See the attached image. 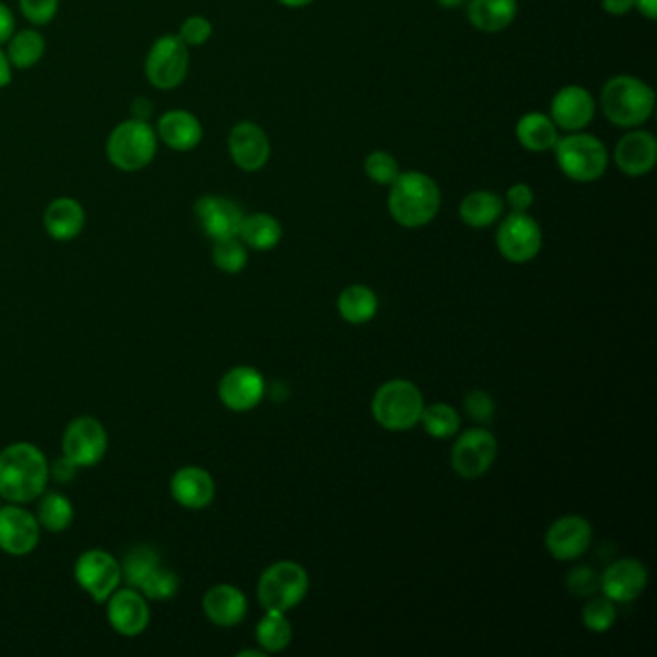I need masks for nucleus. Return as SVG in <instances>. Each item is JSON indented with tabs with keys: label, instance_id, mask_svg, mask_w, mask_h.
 I'll list each match as a JSON object with an SVG mask.
<instances>
[{
	"label": "nucleus",
	"instance_id": "obj_1",
	"mask_svg": "<svg viewBox=\"0 0 657 657\" xmlns=\"http://www.w3.org/2000/svg\"><path fill=\"white\" fill-rule=\"evenodd\" d=\"M49 463L31 443H14L0 453V497L12 503L33 502L49 482Z\"/></svg>",
	"mask_w": 657,
	"mask_h": 657
},
{
	"label": "nucleus",
	"instance_id": "obj_2",
	"mask_svg": "<svg viewBox=\"0 0 657 657\" xmlns=\"http://www.w3.org/2000/svg\"><path fill=\"white\" fill-rule=\"evenodd\" d=\"M442 207V192L424 172H399L390 185L388 211L403 228H422L437 218Z\"/></svg>",
	"mask_w": 657,
	"mask_h": 657
},
{
	"label": "nucleus",
	"instance_id": "obj_3",
	"mask_svg": "<svg viewBox=\"0 0 657 657\" xmlns=\"http://www.w3.org/2000/svg\"><path fill=\"white\" fill-rule=\"evenodd\" d=\"M599 106L614 126L633 130L651 119L656 111V93L636 75H614L602 89Z\"/></svg>",
	"mask_w": 657,
	"mask_h": 657
},
{
	"label": "nucleus",
	"instance_id": "obj_4",
	"mask_svg": "<svg viewBox=\"0 0 657 657\" xmlns=\"http://www.w3.org/2000/svg\"><path fill=\"white\" fill-rule=\"evenodd\" d=\"M554 153L563 176L578 184L596 182L606 174L609 166L606 143L592 133H567L565 137L557 140Z\"/></svg>",
	"mask_w": 657,
	"mask_h": 657
},
{
	"label": "nucleus",
	"instance_id": "obj_5",
	"mask_svg": "<svg viewBox=\"0 0 657 657\" xmlns=\"http://www.w3.org/2000/svg\"><path fill=\"white\" fill-rule=\"evenodd\" d=\"M158 135L151 122L124 120L106 140V158L122 172H141L155 161Z\"/></svg>",
	"mask_w": 657,
	"mask_h": 657
},
{
	"label": "nucleus",
	"instance_id": "obj_6",
	"mask_svg": "<svg viewBox=\"0 0 657 657\" xmlns=\"http://www.w3.org/2000/svg\"><path fill=\"white\" fill-rule=\"evenodd\" d=\"M424 399L409 380H390L378 388L372 401V414L380 427L392 432L413 429L421 422Z\"/></svg>",
	"mask_w": 657,
	"mask_h": 657
},
{
	"label": "nucleus",
	"instance_id": "obj_7",
	"mask_svg": "<svg viewBox=\"0 0 657 657\" xmlns=\"http://www.w3.org/2000/svg\"><path fill=\"white\" fill-rule=\"evenodd\" d=\"M309 588L307 571L294 562H278L263 573L259 581V602L266 612L286 614L305 598Z\"/></svg>",
	"mask_w": 657,
	"mask_h": 657
},
{
	"label": "nucleus",
	"instance_id": "obj_8",
	"mask_svg": "<svg viewBox=\"0 0 657 657\" xmlns=\"http://www.w3.org/2000/svg\"><path fill=\"white\" fill-rule=\"evenodd\" d=\"M189 72V47L177 35H163L148 49L145 75L161 91H171L185 82Z\"/></svg>",
	"mask_w": 657,
	"mask_h": 657
},
{
	"label": "nucleus",
	"instance_id": "obj_9",
	"mask_svg": "<svg viewBox=\"0 0 657 657\" xmlns=\"http://www.w3.org/2000/svg\"><path fill=\"white\" fill-rule=\"evenodd\" d=\"M497 251L503 259L523 265L538 257L542 249V229L536 218L528 213H513L503 218L495 236Z\"/></svg>",
	"mask_w": 657,
	"mask_h": 657
},
{
	"label": "nucleus",
	"instance_id": "obj_10",
	"mask_svg": "<svg viewBox=\"0 0 657 657\" xmlns=\"http://www.w3.org/2000/svg\"><path fill=\"white\" fill-rule=\"evenodd\" d=\"M75 581L91 598L103 604L122 581V565L103 550H89L75 563Z\"/></svg>",
	"mask_w": 657,
	"mask_h": 657
},
{
	"label": "nucleus",
	"instance_id": "obj_11",
	"mask_svg": "<svg viewBox=\"0 0 657 657\" xmlns=\"http://www.w3.org/2000/svg\"><path fill=\"white\" fill-rule=\"evenodd\" d=\"M497 455L494 434L484 429L466 430L451 450V466L463 479H479L487 473Z\"/></svg>",
	"mask_w": 657,
	"mask_h": 657
},
{
	"label": "nucleus",
	"instance_id": "obj_12",
	"mask_svg": "<svg viewBox=\"0 0 657 657\" xmlns=\"http://www.w3.org/2000/svg\"><path fill=\"white\" fill-rule=\"evenodd\" d=\"M106 448H109L106 430L93 417H82L70 422L62 438L64 458L72 461L75 466L96 465L104 458Z\"/></svg>",
	"mask_w": 657,
	"mask_h": 657
},
{
	"label": "nucleus",
	"instance_id": "obj_13",
	"mask_svg": "<svg viewBox=\"0 0 657 657\" xmlns=\"http://www.w3.org/2000/svg\"><path fill=\"white\" fill-rule=\"evenodd\" d=\"M228 153L239 171L253 174L263 171L268 164L273 145L259 124L244 120L229 130Z\"/></svg>",
	"mask_w": 657,
	"mask_h": 657
},
{
	"label": "nucleus",
	"instance_id": "obj_14",
	"mask_svg": "<svg viewBox=\"0 0 657 657\" xmlns=\"http://www.w3.org/2000/svg\"><path fill=\"white\" fill-rule=\"evenodd\" d=\"M596 116V101L591 91L581 85H567L555 93L550 104V119L557 130L584 132Z\"/></svg>",
	"mask_w": 657,
	"mask_h": 657
},
{
	"label": "nucleus",
	"instance_id": "obj_15",
	"mask_svg": "<svg viewBox=\"0 0 657 657\" xmlns=\"http://www.w3.org/2000/svg\"><path fill=\"white\" fill-rule=\"evenodd\" d=\"M195 216L201 228L211 239H226L239 236L244 211L237 203L220 195H203L195 203Z\"/></svg>",
	"mask_w": 657,
	"mask_h": 657
},
{
	"label": "nucleus",
	"instance_id": "obj_16",
	"mask_svg": "<svg viewBox=\"0 0 657 657\" xmlns=\"http://www.w3.org/2000/svg\"><path fill=\"white\" fill-rule=\"evenodd\" d=\"M614 161L625 176H648L657 163V141L654 133L633 127L617 143Z\"/></svg>",
	"mask_w": 657,
	"mask_h": 657
},
{
	"label": "nucleus",
	"instance_id": "obj_17",
	"mask_svg": "<svg viewBox=\"0 0 657 657\" xmlns=\"http://www.w3.org/2000/svg\"><path fill=\"white\" fill-rule=\"evenodd\" d=\"M39 521L30 511L0 507V550L10 555H28L39 544Z\"/></svg>",
	"mask_w": 657,
	"mask_h": 657
},
{
	"label": "nucleus",
	"instance_id": "obj_18",
	"mask_svg": "<svg viewBox=\"0 0 657 657\" xmlns=\"http://www.w3.org/2000/svg\"><path fill=\"white\" fill-rule=\"evenodd\" d=\"M591 544V523L578 515L557 519L546 534L547 552L560 562H573L581 557Z\"/></svg>",
	"mask_w": 657,
	"mask_h": 657
},
{
	"label": "nucleus",
	"instance_id": "obj_19",
	"mask_svg": "<svg viewBox=\"0 0 657 657\" xmlns=\"http://www.w3.org/2000/svg\"><path fill=\"white\" fill-rule=\"evenodd\" d=\"M218 393L222 403L232 411H251L253 407L259 406L260 399L265 398V378L259 370L251 367H237L222 378Z\"/></svg>",
	"mask_w": 657,
	"mask_h": 657
},
{
	"label": "nucleus",
	"instance_id": "obj_20",
	"mask_svg": "<svg viewBox=\"0 0 657 657\" xmlns=\"http://www.w3.org/2000/svg\"><path fill=\"white\" fill-rule=\"evenodd\" d=\"M156 135L166 147L177 153H187L201 145L203 141V124L193 112L184 109L164 112L156 122Z\"/></svg>",
	"mask_w": 657,
	"mask_h": 657
},
{
	"label": "nucleus",
	"instance_id": "obj_21",
	"mask_svg": "<svg viewBox=\"0 0 657 657\" xmlns=\"http://www.w3.org/2000/svg\"><path fill=\"white\" fill-rule=\"evenodd\" d=\"M648 584V571L643 563L633 557L615 562L602 575L599 588L612 602H633L643 594Z\"/></svg>",
	"mask_w": 657,
	"mask_h": 657
},
{
	"label": "nucleus",
	"instance_id": "obj_22",
	"mask_svg": "<svg viewBox=\"0 0 657 657\" xmlns=\"http://www.w3.org/2000/svg\"><path fill=\"white\" fill-rule=\"evenodd\" d=\"M148 606L140 592L133 588L116 592L109 598V620L116 633L124 636H137L147 628Z\"/></svg>",
	"mask_w": 657,
	"mask_h": 657
},
{
	"label": "nucleus",
	"instance_id": "obj_23",
	"mask_svg": "<svg viewBox=\"0 0 657 657\" xmlns=\"http://www.w3.org/2000/svg\"><path fill=\"white\" fill-rule=\"evenodd\" d=\"M172 495L187 510H203L215 500V481L201 466H184L172 479Z\"/></svg>",
	"mask_w": 657,
	"mask_h": 657
},
{
	"label": "nucleus",
	"instance_id": "obj_24",
	"mask_svg": "<svg viewBox=\"0 0 657 657\" xmlns=\"http://www.w3.org/2000/svg\"><path fill=\"white\" fill-rule=\"evenodd\" d=\"M47 234L57 242H72L80 236L85 226V211L82 203L72 197L51 201L43 215Z\"/></svg>",
	"mask_w": 657,
	"mask_h": 657
},
{
	"label": "nucleus",
	"instance_id": "obj_25",
	"mask_svg": "<svg viewBox=\"0 0 657 657\" xmlns=\"http://www.w3.org/2000/svg\"><path fill=\"white\" fill-rule=\"evenodd\" d=\"M466 20L482 33H502L517 20L519 0H466Z\"/></svg>",
	"mask_w": 657,
	"mask_h": 657
},
{
	"label": "nucleus",
	"instance_id": "obj_26",
	"mask_svg": "<svg viewBox=\"0 0 657 657\" xmlns=\"http://www.w3.org/2000/svg\"><path fill=\"white\" fill-rule=\"evenodd\" d=\"M203 609L208 619L218 627H234L242 623L247 614V599L244 592L237 591L236 586L218 584L205 594Z\"/></svg>",
	"mask_w": 657,
	"mask_h": 657
},
{
	"label": "nucleus",
	"instance_id": "obj_27",
	"mask_svg": "<svg viewBox=\"0 0 657 657\" xmlns=\"http://www.w3.org/2000/svg\"><path fill=\"white\" fill-rule=\"evenodd\" d=\"M515 137L519 145L531 153H546L555 147L560 140V130L555 126L550 114L544 112H528L519 120L515 126Z\"/></svg>",
	"mask_w": 657,
	"mask_h": 657
},
{
	"label": "nucleus",
	"instance_id": "obj_28",
	"mask_svg": "<svg viewBox=\"0 0 657 657\" xmlns=\"http://www.w3.org/2000/svg\"><path fill=\"white\" fill-rule=\"evenodd\" d=\"M505 211V201L494 192L479 189L469 193L459 205V216L471 228H487L500 220Z\"/></svg>",
	"mask_w": 657,
	"mask_h": 657
},
{
	"label": "nucleus",
	"instance_id": "obj_29",
	"mask_svg": "<svg viewBox=\"0 0 657 657\" xmlns=\"http://www.w3.org/2000/svg\"><path fill=\"white\" fill-rule=\"evenodd\" d=\"M281 236H284V229L278 218L266 213H255V215L244 216L237 237L244 242L245 247H253L257 251H270L280 244Z\"/></svg>",
	"mask_w": 657,
	"mask_h": 657
},
{
	"label": "nucleus",
	"instance_id": "obj_30",
	"mask_svg": "<svg viewBox=\"0 0 657 657\" xmlns=\"http://www.w3.org/2000/svg\"><path fill=\"white\" fill-rule=\"evenodd\" d=\"M47 41L38 30L14 31L8 39L7 59L14 70H31L43 60Z\"/></svg>",
	"mask_w": 657,
	"mask_h": 657
},
{
	"label": "nucleus",
	"instance_id": "obj_31",
	"mask_svg": "<svg viewBox=\"0 0 657 657\" xmlns=\"http://www.w3.org/2000/svg\"><path fill=\"white\" fill-rule=\"evenodd\" d=\"M338 309L341 318L349 325H365L377 315L378 299L372 289L355 284L341 291Z\"/></svg>",
	"mask_w": 657,
	"mask_h": 657
},
{
	"label": "nucleus",
	"instance_id": "obj_32",
	"mask_svg": "<svg viewBox=\"0 0 657 657\" xmlns=\"http://www.w3.org/2000/svg\"><path fill=\"white\" fill-rule=\"evenodd\" d=\"M38 521L47 531H66L74 521V507L66 495L49 492L39 503Z\"/></svg>",
	"mask_w": 657,
	"mask_h": 657
},
{
	"label": "nucleus",
	"instance_id": "obj_33",
	"mask_svg": "<svg viewBox=\"0 0 657 657\" xmlns=\"http://www.w3.org/2000/svg\"><path fill=\"white\" fill-rule=\"evenodd\" d=\"M257 640L266 651H281L291 643V625L281 612H266L257 627Z\"/></svg>",
	"mask_w": 657,
	"mask_h": 657
},
{
	"label": "nucleus",
	"instance_id": "obj_34",
	"mask_svg": "<svg viewBox=\"0 0 657 657\" xmlns=\"http://www.w3.org/2000/svg\"><path fill=\"white\" fill-rule=\"evenodd\" d=\"M161 565V555L156 550L148 546L132 547L122 563V576H126L127 584L132 588H140L145 576Z\"/></svg>",
	"mask_w": 657,
	"mask_h": 657
},
{
	"label": "nucleus",
	"instance_id": "obj_35",
	"mask_svg": "<svg viewBox=\"0 0 657 657\" xmlns=\"http://www.w3.org/2000/svg\"><path fill=\"white\" fill-rule=\"evenodd\" d=\"M421 422L432 438H451L459 430L461 419L448 403H434L422 409Z\"/></svg>",
	"mask_w": 657,
	"mask_h": 657
},
{
	"label": "nucleus",
	"instance_id": "obj_36",
	"mask_svg": "<svg viewBox=\"0 0 657 657\" xmlns=\"http://www.w3.org/2000/svg\"><path fill=\"white\" fill-rule=\"evenodd\" d=\"M213 260L222 273L237 274L247 265V249L239 237L218 239L213 247Z\"/></svg>",
	"mask_w": 657,
	"mask_h": 657
},
{
	"label": "nucleus",
	"instance_id": "obj_37",
	"mask_svg": "<svg viewBox=\"0 0 657 657\" xmlns=\"http://www.w3.org/2000/svg\"><path fill=\"white\" fill-rule=\"evenodd\" d=\"M140 588L147 598L171 599L176 596L177 588H179V578H177L176 573L166 569L161 563L145 576V581L141 583Z\"/></svg>",
	"mask_w": 657,
	"mask_h": 657
},
{
	"label": "nucleus",
	"instance_id": "obj_38",
	"mask_svg": "<svg viewBox=\"0 0 657 657\" xmlns=\"http://www.w3.org/2000/svg\"><path fill=\"white\" fill-rule=\"evenodd\" d=\"M399 163L396 156L388 151H372L367 158H365V174L369 176L370 182L378 185H390L396 182L399 176Z\"/></svg>",
	"mask_w": 657,
	"mask_h": 657
},
{
	"label": "nucleus",
	"instance_id": "obj_39",
	"mask_svg": "<svg viewBox=\"0 0 657 657\" xmlns=\"http://www.w3.org/2000/svg\"><path fill=\"white\" fill-rule=\"evenodd\" d=\"M615 612L614 602L607 598H592L586 606H584L583 620L584 625L592 633H606L614 627Z\"/></svg>",
	"mask_w": 657,
	"mask_h": 657
},
{
	"label": "nucleus",
	"instance_id": "obj_40",
	"mask_svg": "<svg viewBox=\"0 0 657 657\" xmlns=\"http://www.w3.org/2000/svg\"><path fill=\"white\" fill-rule=\"evenodd\" d=\"M602 576L588 565H578L567 576V591L576 598H588L599 591Z\"/></svg>",
	"mask_w": 657,
	"mask_h": 657
},
{
	"label": "nucleus",
	"instance_id": "obj_41",
	"mask_svg": "<svg viewBox=\"0 0 657 657\" xmlns=\"http://www.w3.org/2000/svg\"><path fill=\"white\" fill-rule=\"evenodd\" d=\"M176 35L187 47H203L213 38V23L205 16H189L182 22Z\"/></svg>",
	"mask_w": 657,
	"mask_h": 657
},
{
	"label": "nucleus",
	"instance_id": "obj_42",
	"mask_svg": "<svg viewBox=\"0 0 657 657\" xmlns=\"http://www.w3.org/2000/svg\"><path fill=\"white\" fill-rule=\"evenodd\" d=\"M23 18L33 25H47L59 14L60 0H18Z\"/></svg>",
	"mask_w": 657,
	"mask_h": 657
},
{
	"label": "nucleus",
	"instance_id": "obj_43",
	"mask_svg": "<svg viewBox=\"0 0 657 657\" xmlns=\"http://www.w3.org/2000/svg\"><path fill=\"white\" fill-rule=\"evenodd\" d=\"M465 411L473 421L492 422L495 413L494 399L490 398V393L481 392V390H474V392L466 393L465 398Z\"/></svg>",
	"mask_w": 657,
	"mask_h": 657
},
{
	"label": "nucleus",
	"instance_id": "obj_44",
	"mask_svg": "<svg viewBox=\"0 0 657 657\" xmlns=\"http://www.w3.org/2000/svg\"><path fill=\"white\" fill-rule=\"evenodd\" d=\"M505 203L510 205L513 213H528V208L534 205V192H532L531 185L523 184V182L511 185L505 193Z\"/></svg>",
	"mask_w": 657,
	"mask_h": 657
},
{
	"label": "nucleus",
	"instance_id": "obj_45",
	"mask_svg": "<svg viewBox=\"0 0 657 657\" xmlns=\"http://www.w3.org/2000/svg\"><path fill=\"white\" fill-rule=\"evenodd\" d=\"M14 14H12V10L4 2H0V47L8 43V39L14 35Z\"/></svg>",
	"mask_w": 657,
	"mask_h": 657
},
{
	"label": "nucleus",
	"instance_id": "obj_46",
	"mask_svg": "<svg viewBox=\"0 0 657 657\" xmlns=\"http://www.w3.org/2000/svg\"><path fill=\"white\" fill-rule=\"evenodd\" d=\"M602 7L609 16H627L635 10V0H602Z\"/></svg>",
	"mask_w": 657,
	"mask_h": 657
},
{
	"label": "nucleus",
	"instance_id": "obj_47",
	"mask_svg": "<svg viewBox=\"0 0 657 657\" xmlns=\"http://www.w3.org/2000/svg\"><path fill=\"white\" fill-rule=\"evenodd\" d=\"M153 104L148 99H135L132 104V119L135 120H143V122H148L151 119V114H153Z\"/></svg>",
	"mask_w": 657,
	"mask_h": 657
},
{
	"label": "nucleus",
	"instance_id": "obj_48",
	"mask_svg": "<svg viewBox=\"0 0 657 657\" xmlns=\"http://www.w3.org/2000/svg\"><path fill=\"white\" fill-rule=\"evenodd\" d=\"M635 10H638L646 20L654 22L657 18V0H635Z\"/></svg>",
	"mask_w": 657,
	"mask_h": 657
},
{
	"label": "nucleus",
	"instance_id": "obj_49",
	"mask_svg": "<svg viewBox=\"0 0 657 657\" xmlns=\"http://www.w3.org/2000/svg\"><path fill=\"white\" fill-rule=\"evenodd\" d=\"M12 72H14V68L10 66L7 52L0 49V89L7 88L8 83L12 82Z\"/></svg>",
	"mask_w": 657,
	"mask_h": 657
},
{
	"label": "nucleus",
	"instance_id": "obj_50",
	"mask_svg": "<svg viewBox=\"0 0 657 657\" xmlns=\"http://www.w3.org/2000/svg\"><path fill=\"white\" fill-rule=\"evenodd\" d=\"M74 469L75 465L72 461H68L66 458H62V461H59L57 465H54V476L59 479V481H68V479H72L74 476Z\"/></svg>",
	"mask_w": 657,
	"mask_h": 657
},
{
	"label": "nucleus",
	"instance_id": "obj_51",
	"mask_svg": "<svg viewBox=\"0 0 657 657\" xmlns=\"http://www.w3.org/2000/svg\"><path fill=\"white\" fill-rule=\"evenodd\" d=\"M438 7L445 8V10H458L466 4V0H437Z\"/></svg>",
	"mask_w": 657,
	"mask_h": 657
},
{
	"label": "nucleus",
	"instance_id": "obj_52",
	"mask_svg": "<svg viewBox=\"0 0 657 657\" xmlns=\"http://www.w3.org/2000/svg\"><path fill=\"white\" fill-rule=\"evenodd\" d=\"M278 2H280L281 7L305 8L309 7V4H312L315 0H278Z\"/></svg>",
	"mask_w": 657,
	"mask_h": 657
},
{
	"label": "nucleus",
	"instance_id": "obj_53",
	"mask_svg": "<svg viewBox=\"0 0 657 657\" xmlns=\"http://www.w3.org/2000/svg\"><path fill=\"white\" fill-rule=\"evenodd\" d=\"M237 656H239V657H244V656L263 657V656H265V654H263V651L247 650V651H239V654H237Z\"/></svg>",
	"mask_w": 657,
	"mask_h": 657
}]
</instances>
